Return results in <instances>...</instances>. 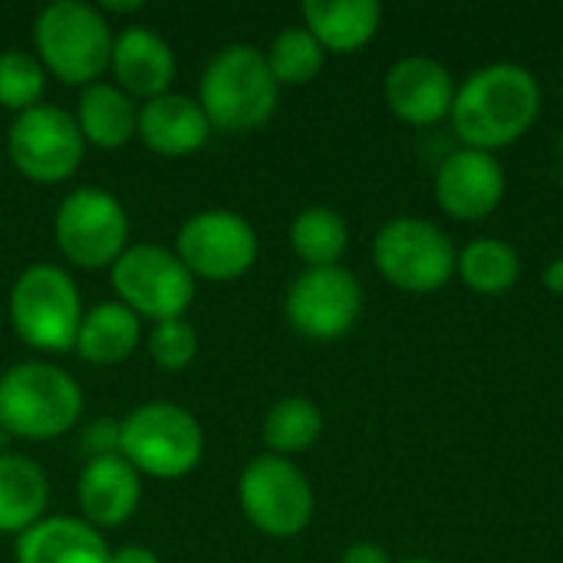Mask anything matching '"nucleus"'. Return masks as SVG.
<instances>
[{
	"instance_id": "1",
	"label": "nucleus",
	"mask_w": 563,
	"mask_h": 563,
	"mask_svg": "<svg viewBox=\"0 0 563 563\" xmlns=\"http://www.w3.org/2000/svg\"><path fill=\"white\" fill-rule=\"evenodd\" d=\"M541 115V82L518 63H492L455 89L452 125L465 148L495 152L518 142Z\"/></svg>"
},
{
	"instance_id": "2",
	"label": "nucleus",
	"mask_w": 563,
	"mask_h": 563,
	"mask_svg": "<svg viewBox=\"0 0 563 563\" xmlns=\"http://www.w3.org/2000/svg\"><path fill=\"white\" fill-rule=\"evenodd\" d=\"M201 109L221 132H251L277 109V79L267 56L247 43H231L211 56L201 76Z\"/></svg>"
},
{
	"instance_id": "3",
	"label": "nucleus",
	"mask_w": 563,
	"mask_h": 563,
	"mask_svg": "<svg viewBox=\"0 0 563 563\" xmlns=\"http://www.w3.org/2000/svg\"><path fill=\"white\" fill-rule=\"evenodd\" d=\"M82 393L49 363H20L0 376V429L20 439H56L79 422Z\"/></svg>"
},
{
	"instance_id": "4",
	"label": "nucleus",
	"mask_w": 563,
	"mask_h": 563,
	"mask_svg": "<svg viewBox=\"0 0 563 563\" xmlns=\"http://www.w3.org/2000/svg\"><path fill=\"white\" fill-rule=\"evenodd\" d=\"M205 452L201 426L191 412L172 402H148L119 422V455L152 478L188 475Z\"/></svg>"
},
{
	"instance_id": "5",
	"label": "nucleus",
	"mask_w": 563,
	"mask_h": 563,
	"mask_svg": "<svg viewBox=\"0 0 563 563\" xmlns=\"http://www.w3.org/2000/svg\"><path fill=\"white\" fill-rule=\"evenodd\" d=\"M36 49L56 79L92 86L112 63V33L96 7L59 0L36 16Z\"/></svg>"
},
{
	"instance_id": "6",
	"label": "nucleus",
	"mask_w": 563,
	"mask_h": 563,
	"mask_svg": "<svg viewBox=\"0 0 563 563\" xmlns=\"http://www.w3.org/2000/svg\"><path fill=\"white\" fill-rule=\"evenodd\" d=\"M10 320L23 343L46 353H66L76 346L82 323L79 290L66 271L53 264H33L13 284Z\"/></svg>"
},
{
	"instance_id": "7",
	"label": "nucleus",
	"mask_w": 563,
	"mask_h": 563,
	"mask_svg": "<svg viewBox=\"0 0 563 563\" xmlns=\"http://www.w3.org/2000/svg\"><path fill=\"white\" fill-rule=\"evenodd\" d=\"M373 264L406 294H435L452 280L459 254L442 228L422 218H396L376 234Z\"/></svg>"
},
{
	"instance_id": "8",
	"label": "nucleus",
	"mask_w": 563,
	"mask_h": 563,
	"mask_svg": "<svg viewBox=\"0 0 563 563\" xmlns=\"http://www.w3.org/2000/svg\"><path fill=\"white\" fill-rule=\"evenodd\" d=\"M112 287L135 317H152L155 323L181 320L195 300L191 271L178 254L155 244H135L122 251V257L112 264Z\"/></svg>"
},
{
	"instance_id": "9",
	"label": "nucleus",
	"mask_w": 563,
	"mask_h": 563,
	"mask_svg": "<svg viewBox=\"0 0 563 563\" xmlns=\"http://www.w3.org/2000/svg\"><path fill=\"white\" fill-rule=\"evenodd\" d=\"M238 498L247 521L267 538H297L313 518L310 482L280 455L254 459L238 482Z\"/></svg>"
},
{
	"instance_id": "10",
	"label": "nucleus",
	"mask_w": 563,
	"mask_h": 563,
	"mask_svg": "<svg viewBox=\"0 0 563 563\" xmlns=\"http://www.w3.org/2000/svg\"><path fill=\"white\" fill-rule=\"evenodd\" d=\"M125 238L129 218L112 195L79 188L63 198L56 211V244L76 267L99 271L115 264L125 251Z\"/></svg>"
},
{
	"instance_id": "11",
	"label": "nucleus",
	"mask_w": 563,
	"mask_h": 563,
	"mask_svg": "<svg viewBox=\"0 0 563 563\" xmlns=\"http://www.w3.org/2000/svg\"><path fill=\"white\" fill-rule=\"evenodd\" d=\"M82 132L76 119L56 106H33L10 125V158L20 175L40 185L69 178L82 162Z\"/></svg>"
},
{
	"instance_id": "12",
	"label": "nucleus",
	"mask_w": 563,
	"mask_h": 563,
	"mask_svg": "<svg viewBox=\"0 0 563 563\" xmlns=\"http://www.w3.org/2000/svg\"><path fill=\"white\" fill-rule=\"evenodd\" d=\"M178 257L205 280H234L257 261V234L234 211H198L178 231Z\"/></svg>"
},
{
	"instance_id": "13",
	"label": "nucleus",
	"mask_w": 563,
	"mask_h": 563,
	"mask_svg": "<svg viewBox=\"0 0 563 563\" xmlns=\"http://www.w3.org/2000/svg\"><path fill=\"white\" fill-rule=\"evenodd\" d=\"M363 290L346 267H307L287 294V320L307 340H336L353 330Z\"/></svg>"
},
{
	"instance_id": "14",
	"label": "nucleus",
	"mask_w": 563,
	"mask_h": 563,
	"mask_svg": "<svg viewBox=\"0 0 563 563\" xmlns=\"http://www.w3.org/2000/svg\"><path fill=\"white\" fill-rule=\"evenodd\" d=\"M505 198V168L492 152L459 148L435 175V201L459 221L488 218Z\"/></svg>"
},
{
	"instance_id": "15",
	"label": "nucleus",
	"mask_w": 563,
	"mask_h": 563,
	"mask_svg": "<svg viewBox=\"0 0 563 563\" xmlns=\"http://www.w3.org/2000/svg\"><path fill=\"white\" fill-rule=\"evenodd\" d=\"M386 102L409 125H435L452 115V73L429 56H406L386 76Z\"/></svg>"
},
{
	"instance_id": "16",
	"label": "nucleus",
	"mask_w": 563,
	"mask_h": 563,
	"mask_svg": "<svg viewBox=\"0 0 563 563\" xmlns=\"http://www.w3.org/2000/svg\"><path fill=\"white\" fill-rule=\"evenodd\" d=\"M79 508L86 515V525L99 528H119L132 518L139 508V472L122 455L92 459L86 472L79 475Z\"/></svg>"
},
{
	"instance_id": "17",
	"label": "nucleus",
	"mask_w": 563,
	"mask_h": 563,
	"mask_svg": "<svg viewBox=\"0 0 563 563\" xmlns=\"http://www.w3.org/2000/svg\"><path fill=\"white\" fill-rule=\"evenodd\" d=\"M142 142L165 155V158H181L198 152L208 142L211 122L201 109V102L188 99V96H158L148 99L139 112V129Z\"/></svg>"
},
{
	"instance_id": "18",
	"label": "nucleus",
	"mask_w": 563,
	"mask_h": 563,
	"mask_svg": "<svg viewBox=\"0 0 563 563\" xmlns=\"http://www.w3.org/2000/svg\"><path fill=\"white\" fill-rule=\"evenodd\" d=\"M109 66L115 69L119 82L132 96H145V99L165 96L168 82L175 79L172 46L145 26H125L112 40V63Z\"/></svg>"
},
{
	"instance_id": "19",
	"label": "nucleus",
	"mask_w": 563,
	"mask_h": 563,
	"mask_svg": "<svg viewBox=\"0 0 563 563\" xmlns=\"http://www.w3.org/2000/svg\"><path fill=\"white\" fill-rule=\"evenodd\" d=\"M106 538L79 518H40L16 538V563H109Z\"/></svg>"
},
{
	"instance_id": "20",
	"label": "nucleus",
	"mask_w": 563,
	"mask_h": 563,
	"mask_svg": "<svg viewBox=\"0 0 563 563\" xmlns=\"http://www.w3.org/2000/svg\"><path fill=\"white\" fill-rule=\"evenodd\" d=\"M300 13L313 40L333 53L366 46L383 20V7L376 0H307Z\"/></svg>"
},
{
	"instance_id": "21",
	"label": "nucleus",
	"mask_w": 563,
	"mask_h": 563,
	"mask_svg": "<svg viewBox=\"0 0 563 563\" xmlns=\"http://www.w3.org/2000/svg\"><path fill=\"white\" fill-rule=\"evenodd\" d=\"M46 475L23 455H0V534H23L46 508Z\"/></svg>"
},
{
	"instance_id": "22",
	"label": "nucleus",
	"mask_w": 563,
	"mask_h": 563,
	"mask_svg": "<svg viewBox=\"0 0 563 563\" xmlns=\"http://www.w3.org/2000/svg\"><path fill=\"white\" fill-rule=\"evenodd\" d=\"M139 346V317L125 303H99L82 313L76 350L96 366L122 363Z\"/></svg>"
},
{
	"instance_id": "23",
	"label": "nucleus",
	"mask_w": 563,
	"mask_h": 563,
	"mask_svg": "<svg viewBox=\"0 0 563 563\" xmlns=\"http://www.w3.org/2000/svg\"><path fill=\"white\" fill-rule=\"evenodd\" d=\"M82 139H89L99 148H119L132 139L139 129V115L129 102V96L115 86L92 82L79 96V119H76Z\"/></svg>"
},
{
	"instance_id": "24",
	"label": "nucleus",
	"mask_w": 563,
	"mask_h": 563,
	"mask_svg": "<svg viewBox=\"0 0 563 563\" xmlns=\"http://www.w3.org/2000/svg\"><path fill=\"white\" fill-rule=\"evenodd\" d=\"M462 280L482 294V297H501L508 294L518 277H521V261L515 254L511 244L498 241V238H482L472 241L462 254H459V267Z\"/></svg>"
},
{
	"instance_id": "25",
	"label": "nucleus",
	"mask_w": 563,
	"mask_h": 563,
	"mask_svg": "<svg viewBox=\"0 0 563 563\" xmlns=\"http://www.w3.org/2000/svg\"><path fill=\"white\" fill-rule=\"evenodd\" d=\"M290 244L297 257L310 267H336L350 244L346 221L333 208H307L290 228Z\"/></svg>"
},
{
	"instance_id": "26",
	"label": "nucleus",
	"mask_w": 563,
	"mask_h": 563,
	"mask_svg": "<svg viewBox=\"0 0 563 563\" xmlns=\"http://www.w3.org/2000/svg\"><path fill=\"white\" fill-rule=\"evenodd\" d=\"M323 432V416L320 409L303 399V396H287L280 399L267 419H264V442L274 455H297L307 452Z\"/></svg>"
},
{
	"instance_id": "27",
	"label": "nucleus",
	"mask_w": 563,
	"mask_h": 563,
	"mask_svg": "<svg viewBox=\"0 0 563 563\" xmlns=\"http://www.w3.org/2000/svg\"><path fill=\"white\" fill-rule=\"evenodd\" d=\"M264 56H267V66H271L277 86L280 82L303 86L323 69L327 49L313 40V33L307 26H290V30L274 36V43H271V49Z\"/></svg>"
},
{
	"instance_id": "28",
	"label": "nucleus",
	"mask_w": 563,
	"mask_h": 563,
	"mask_svg": "<svg viewBox=\"0 0 563 563\" xmlns=\"http://www.w3.org/2000/svg\"><path fill=\"white\" fill-rule=\"evenodd\" d=\"M43 96V69L33 56L20 49L0 53V106L13 109L16 115L40 106Z\"/></svg>"
},
{
	"instance_id": "29",
	"label": "nucleus",
	"mask_w": 563,
	"mask_h": 563,
	"mask_svg": "<svg viewBox=\"0 0 563 563\" xmlns=\"http://www.w3.org/2000/svg\"><path fill=\"white\" fill-rule=\"evenodd\" d=\"M195 353H198V336L185 320H162L148 333V356L168 373L185 369L195 360Z\"/></svg>"
},
{
	"instance_id": "30",
	"label": "nucleus",
	"mask_w": 563,
	"mask_h": 563,
	"mask_svg": "<svg viewBox=\"0 0 563 563\" xmlns=\"http://www.w3.org/2000/svg\"><path fill=\"white\" fill-rule=\"evenodd\" d=\"M82 452L92 459L119 455V422L115 419H96L82 429Z\"/></svg>"
},
{
	"instance_id": "31",
	"label": "nucleus",
	"mask_w": 563,
	"mask_h": 563,
	"mask_svg": "<svg viewBox=\"0 0 563 563\" xmlns=\"http://www.w3.org/2000/svg\"><path fill=\"white\" fill-rule=\"evenodd\" d=\"M340 563H389V554H386L379 544L360 541V544H350V548L343 551V561Z\"/></svg>"
},
{
	"instance_id": "32",
	"label": "nucleus",
	"mask_w": 563,
	"mask_h": 563,
	"mask_svg": "<svg viewBox=\"0 0 563 563\" xmlns=\"http://www.w3.org/2000/svg\"><path fill=\"white\" fill-rule=\"evenodd\" d=\"M109 563H158V558L148 551V548H139V544H125L119 551L109 554Z\"/></svg>"
},
{
	"instance_id": "33",
	"label": "nucleus",
	"mask_w": 563,
	"mask_h": 563,
	"mask_svg": "<svg viewBox=\"0 0 563 563\" xmlns=\"http://www.w3.org/2000/svg\"><path fill=\"white\" fill-rule=\"evenodd\" d=\"M544 284H548V290H551V294L563 297V257H558V261L548 267V274H544Z\"/></svg>"
},
{
	"instance_id": "34",
	"label": "nucleus",
	"mask_w": 563,
	"mask_h": 563,
	"mask_svg": "<svg viewBox=\"0 0 563 563\" xmlns=\"http://www.w3.org/2000/svg\"><path fill=\"white\" fill-rule=\"evenodd\" d=\"M106 10H112V13H135V10H142V3H106Z\"/></svg>"
},
{
	"instance_id": "35",
	"label": "nucleus",
	"mask_w": 563,
	"mask_h": 563,
	"mask_svg": "<svg viewBox=\"0 0 563 563\" xmlns=\"http://www.w3.org/2000/svg\"><path fill=\"white\" fill-rule=\"evenodd\" d=\"M402 563H435V561H426V558H409V561Z\"/></svg>"
}]
</instances>
